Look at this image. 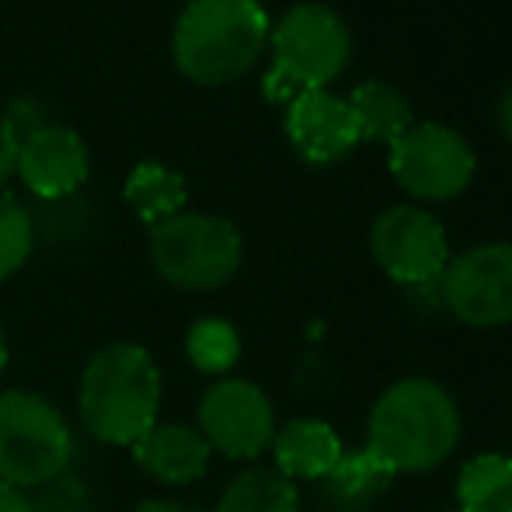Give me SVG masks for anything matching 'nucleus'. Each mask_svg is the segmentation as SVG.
Instances as JSON below:
<instances>
[{
    "label": "nucleus",
    "instance_id": "1",
    "mask_svg": "<svg viewBox=\"0 0 512 512\" xmlns=\"http://www.w3.org/2000/svg\"><path fill=\"white\" fill-rule=\"evenodd\" d=\"M460 443V408L436 380H398L377 398L366 425V450L394 474H425L450 460Z\"/></svg>",
    "mask_w": 512,
    "mask_h": 512
},
{
    "label": "nucleus",
    "instance_id": "2",
    "mask_svg": "<svg viewBox=\"0 0 512 512\" xmlns=\"http://www.w3.org/2000/svg\"><path fill=\"white\" fill-rule=\"evenodd\" d=\"M77 408L95 439L133 446L154 429L161 411V373L154 356L133 342L105 345L84 370Z\"/></svg>",
    "mask_w": 512,
    "mask_h": 512
},
{
    "label": "nucleus",
    "instance_id": "3",
    "mask_svg": "<svg viewBox=\"0 0 512 512\" xmlns=\"http://www.w3.org/2000/svg\"><path fill=\"white\" fill-rule=\"evenodd\" d=\"M269 42V18L255 0H192L175 25V63L199 84L244 77Z\"/></svg>",
    "mask_w": 512,
    "mask_h": 512
},
{
    "label": "nucleus",
    "instance_id": "4",
    "mask_svg": "<svg viewBox=\"0 0 512 512\" xmlns=\"http://www.w3.org/2000/svg\"><path fill=\"white\" fill-rule=\"evenodd\" d=\"M352 56L345 21L324 4H297L272 28V70L265 95L290 105L304 91L328 88Z\"/></svg>",
    "mask_w": 512,
    "mask_h": 512
},
{
    "label": "nucleus",
    "instance_id": "5",
    "mask_svg": "<svg viewBox=\"0 0 512 512\" xmlns=\"http://www.w3.org/2000/svg\"><path fill=\"white\" fill-rule=\"evenodd\" d=\"M74 460V436L60 408L42 394H0V481L11 488H42L63 478Z\"/></svg>",
    "mask_w": 512,
    "mask_h": 512
},
{
    "label": "nucleus",
    "instance_id": "6",
    "mask_svg": "<svg viewBox=\"0 0 512 512\" xmlns=\"http://www.w3.org/2000/svg\"><path fill=\"white\" fill-rule=\"evenodd\" d=\"M150 258L178 290H216L241 269L244 241L223 216L178 213L154 227Z\"/></svg>",
    "mask_w": 512,
    "mask_h": 512
},
{
    "label": "nucleus",
    "instance_id": "7",
    "mask_svg": "<svg viewBox=\"0 0 512 512\" xmlns=\"http://www.w3.org/2000/svg\"><path fill=\"white\" fill-rule=\"evenodd\" d=\"M474 150L460 133L436 122L408 126L391 143V175L408 196L446 203L474 182Z\"/></svg>",
    "mask_w": 512,
    "mask_h": 512
},
{
    "label": "nucleus",
    "instance_id": "8",
    "mask_svg": "<svg viewBox=\"0 0 512 512\" xmlns=\"http://www.w3.org/2000/svg\"><path fill=\"white\" fill-rule=\"evenodd\" d=\"M370 251L394 283L411 290L439 286L450 265L443 223L418 206H391L380 213L370 230Z\"/></svg>",
    "mask_w": 512,
    "mask_h": 512
},
{
    "label": "nucleus",
    "instance_id": "9",
    "mask_svg": "<svg viewBox=\"0 0 512 512\" xmlns=\"http://www.w3.org/2000/svg\"><path fill=\"white\" fill-rule=\"evenodd\" d=\"M439 297L471 328H499L512 321V244H478L450 258Z\"/></svg>",
    "mask_w": 512,
    "mask_h": 512
},
{
    "label": "nucleus",
    "instance_id": "10",
    "mask_svg": "<svg viewBox=\"0 0 512 512\" xmlns=\"http://www.w3.org/2000/svg\"><path fill=\"white\" fill-rule=\"evenodd\" d=\"M199 432L209 450H220L234 460H251L265 453L276 436V411L269 394L241 377L213 384L199 401Z\"/></svg>",
    "mask_w": 512,
    "mask_h": 512
},
{
    "label": "nucleus",
    "instance_id": "11",
    "mask_svg": "<svg viewBox=\"0 0 512 512\" xmlns=\"http://www.w3.org/2000/svg\"><path fill=\"white\" fill-rule=\"evenodd\" d=\"M88 147L67 126H39L18 140V171L42 199H63L88 178Z\"/></svg>",
    "mask_w": 512,
    "mask_h": 512
},
{
    "label": "nucleus",
    "instance_id": "12",
    "mask_svg": "<svg viewBox=\"0 0 512 512\" xmlns=\"http://www.w3.org/2000/svg\"><path fill=\"white\" fill-rule=\"evenodd\" d=\"M286 133H290L293 150L310 164H331L359 143L349 102L331 95L328 88L304 91L293 98L286 108Z\"/></svg>",
    "mask_w": 512,
    "mask_h": 512
},
{
    "label": "nucleus",
    "instance_id": "13",
    "mask_svg": "<svg viewBox=\"0 0 512 512\" xmlns=\"http://www.w3.org/2000/svg\"><path fill=\"white\" fill-rule=\"evenodd\" d=\"M209 443L196 425L157 422L143 439L133 443V457L161 485H192L209 467Z\"/></svg>",
    "mask_w": 512,
    "mask_h": 512
},
{
    "label": "nucleus",
    "instance_id": "14",
    "mask_svg": "<svg viewBox=\"0 0 512 512\" xmlns=\"http://www.w3.org/2000/svg\"><path fill=\"white\" fill-rule=\"evenodd\" d=\"M342 439L321 418H293L272 436V457L283 478L321 481L342 457Z\"/></svg>",
    "mask_w": 512,
    "mask_h": 512
},
{
    "label": "nucleus",
    "instance_id": "15",
    "mask_svg": "<svg viewBox=\"0 0 512 512\" xmlns=\"http://www.w3.org/2000/svg\"><path fill=\"white\" fill-rule=\"evenodd\" d=\"M394 471L370 450H345L321 478V499L331 512H370L387 495Z\"/></svg>",
    "mask_w": 512,
    "mask_h": 512
},
{
    "label": "nucleus",
    "instance_id": "16",
    "mask_svg": "<svg viewBox=\"0 0 512 512\" xmlns=\"http://www.w3.org/2000/svg\"><path fill=\"white\" fill-rule=\"evenodd\" d=\"M349 112L356 119V133L359 143L370 140V143H387L391 147L411 122V108L391 84H380V81H366L352 91L349 98Z\"/></svg>",
    "mask_w": 512,
    "mask_h": 512
},
{
    "label": "nucleus",
    "instance_id": "17",
    "mask_svg": "<svg viewBox=\"0 0 512 512\" xmlns=\"http://www.w3.org/2000/svg\"><path fill=\"white\" fill-rule=\"evenodd\" d=\"M460 512H512V457L481 453L457 478Z\"/></svg>",
    "mask_w": 512,
    "mask_h": 512
},
{
    "label": "nucleus",
    "instance_id": "18",
    "mask_svg": "<svg viewBox=\"0 0 512 512\" xmlns=\"http://www.w3.org/2000/svg\"><path fill=\"white\" fill-rule=\"evenodd\" d=\"M185 196H189L185 192V178L154 161L133 168V175L126 182V203L133 206V213L143 223H154V227L182 213Z\"/></svg>",
    "mask_w": 512,
    "mask_h": 512
},
{
    "label": "nucleus",
    "instance_id": "19",
    "mask_svg": "<svg viewBox=\"0 0 512 512\" xmlns=\"http://www.w3.org/2000/svg\"><path fill=\"white\" fill-rule=\"evenodd\" d=\"M216 512H300V495L297 485L279 471L251 467L230 481Z\"/></svg>",
    "mask_w": 512,
    "mask_h": 512
},
{
    "label": "nucleus",
    "instance_id": "20",
    "mask_svg": "<svg viewBox=\"0 0 512 512\" xmlns=\"http://www.w3.org/2000/svg\"><path fill=\"white\" fill-rule=\"evenodd\" d=\"M185 352H189L192 366L199 373H220L234 370V363L241 359V335L230 321H220V317H203L189 328V338H185Z\"/></svg>",
    "mask_w": 512,
    "mask_h": 512
},
{
    "label": "nucleus",
    "instance_id": "21",
    "mask_svg": "<svg viewBox=\"0 0 512 512\" xmlns=\"http://www.w3.org/2000/svg\"><path fill=\"white\" fill-rule=\"evenodd\" d=\"M32 216L14 196H0V283L32 255Z\"/></svg>",
    "mask_w": 512,
    "mask_h": 512
},
{
    "label": "nucleus",
    "instance_id": "22",
    "mask_svg": "<svg viewBox=\"0 0 512 512\" xmlns=\"http://www.w3.org/2000/svg\"><path fill=\"white\" fill-rule=\"evenodd\" d=\"M35 512H91V499L77 478H56L42 485V499L32 502Z\"/></svg>",
    "mask_w": 512,
    "mask_h": 512
},
{
    "label": "nucleus",
    "instance_id": "23",
    "mask_svg": "<svg viewBox=\"0 0 512 512\" xmlns=\"http://www.w3.org/2000/svg\"><path fill=\"white\" fill-rule=\"evenodd\" d=\"M18 171V136L7 133V126H0V185Z\"/></svg>",
    "mask_w": 512,
    "mask_h": 512
},
{
    "label": "nucleus",
    "instance_id": "24",
    "mask_svg": "<svg viewBox=\"0 0 512 512\" xmlns=\"http://www.w3.org/2000/svg\"><path fill=\"white\" fill-rule=\"evenodd\" d=\"M0 512H35L32 499H28L21 488H11L0 481Z\"/></svg>",
    "mask_w": 512,
    "mask_h": 512
},
{
    "label": "nucleus",
    "instance_id": "25",
    "mask_svg": "<svg viewBox=\"0 0 512 512\" xmlns=\"http://www.w3.org/2000/svg\"><path fill=\"white\" fill-rule=\"evenodd\" d=\"M136 512H199L192 506H182V502H164V499H150L143 506H136Z\"/></svg>",
    "mask_w": 512,
    "mask_h": 512
},
{
    "label": "nucleus",
    "instance_id": "26",
    "mask_svg": "<svg viewBox=\"0 0 512 512\" xmlns=\"http://www.w3.org/2000/svg\"><path fill=\"white\" fill-rule=\"evenodd\" d=\"M499 122H502L506 140H512V88L506 91V98H502V105H499Z\"/></svg>",
    "mask_w": 512,
    "mask_h": 512
},
{
    "label": "nucleus",
    "instance_id": "27",
    "mask_svg": "<svg viewBox=\"0 0 512 512\" xmlns=\"http://www.w3.org/2000/svg\"><path fill=\"white\" fill-rule=\"evenodd\" d=\"M7 366V342H4V331H0V370Z\"/></svg>",
    "mask_w": 512,
    "mask_h": 512
},
{
    "label": "nucleus",
    "instance_id": "28",
    "mask_svg": "<svg viewBox=\"0 0 512 512\" xmlns=\"http://www.w3.org/2000/svg\"><path fill=\"white\" fill-rule=\"evenodd\" d=\"M255 4H258V0H255Z\"/></svg>",
    "mask_w": 512,
    "mask_h": 512
}]
</instances>
